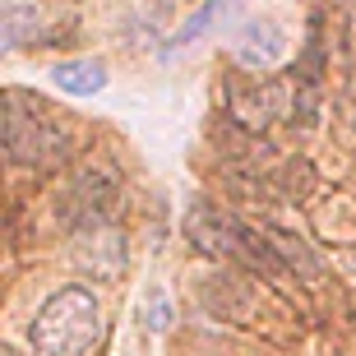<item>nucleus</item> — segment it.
<instances>
[{
	"mask_svg": "<svg viewBox=\"0 0 356 356\" xmlns=\"http://www.w3.org/2000/svg\"><path fill=\"white\" fill-rule=\"evenodd\" d=\"M97 338H102V305L79 282L56 287L28 324V343L38 356H88Z\"/></svg>",
	"mask_w": 356,
	"mask_h": 356,
	"instance_id": "obj_1",
	"label": "nucleus"
},
{
	"mask_svg": "<svg viewBox=\"0 0 356 356\" xmlns=\"http://www.w3.org/2000/svg\"><path fill=\"white\" fill-rule=\"evenodd\" d=\"M185 236L199 254L209 259H227V264H245L254 273H268V277H287V264L277 259L273 241L264 236V227L254 232L245 227L241 218H232L227 209H213V204H195L185 213Z\"/></svg>",
	"mask_w": 356,
	"mask_h": 356,
	"instance_id": "obj_2",
	"label": "nucleus"
},
{
	"mask_svg": "<svg viewBox=\"0 0 356 356\" xmlns=\"http://www.w3.org/2000/svg\"><path fill=\"white\" fill-rule=\"evenodd\" d=\"M74 144H79L74 130L42 102H28V92L14 88L5 97V153L14 167H33V172L65 167L74 158Z\"/></svg>",
	"mask_w": 356,
	"mask_h": 356,
	"instance_id": "obj_3",
	"label": "nucleus"
},
{
	"mask_svg": "<svg viewBox=\"0 0 356 356\" xmlns=\"http://www.w3.org/2000/svg\"><path fill=\"white\" fill-rule=\"evenodd\" d=\"M116 190H120L116 167H79V172H70L65 185L56 190V218L65 227H74V232L102 227V222H111Z\"/></svg>",
	"mask_w": 356,
	"mask_h": 356,
	"instance_id": "obj_4",
	"label": "nucleus"
},
{
	"mask_svg": "<svg viewBox=\"0 0 356 356\" xmlns=\"http://www.w3.org/2000/svg\"><path fill=\"white\" fill-rule=\"evenodd\" d=\"M287 106V88L264 74H236L227 79V120L245 134H264Z\"/></svg>",
	"mask_w": 356,
	"mask_h": 356,
	"instance_id": "obj_5",
	"label": "nucleus"
},
{
	"mask_svg": "<svg viewBox=\"0 0 356 356\" xmlns=\"http://www.w3.org/2000/svg\"><path fill=\"white\" fill-rule=\"evenodd\" d=\"M125 232L111 222L102 227H88V232H74V241H70V259H74V268H79L83 277H116L125 273Z\"/></svg>",
	"mask_w": 356,
	"mask_h": 356,
	"instance_id": "obj_6",
	"label": "nucleus"
},
{
	"mask_svg": "<svg viewBox=\"0 0 356 356\" xmlns=\"http://www.w3.org/2000/svg\"><path fill=\"white\" fill-rule=\"evenodd\" d=\"M282 47H287L282 28H277L273 19H259V24H245V33L236 38L232 56H236V65H241V70H250V74H264V70H273L277 60H282Z\"/></svg>",
	"mask_w": 356,
	"mask_h": 356,
	"instance_id": "obj_7",
	"label": "nucleus"
},
{
	"mask_svg": "<svg viewBox=\"0 0 356 356\" xmlns=\"http://www.w3.org/2000/svg\"><path fill=\"white\" fill-rule=\"evenodd\" d=\"M315 232L329 245H356V199L338 195L324 209H315Z\"/></svg>",
	"mask_w": 356,
	"mask_h": 356,
	"instance_id": "obj_8",
	"label": "nucleus"
},
{
	"mask_svg": "<svg viewBox=\"0 0 356 356\" xmlns=\"http://www.w3.org/2000/svg\"><path fill=\"white\" fill-rule=\"evenodd\" d=\"M236 5H241V0H204V5H199V10H195V14H190V19H185V24L172 33V42H167V56L181 51V47H190V42H199L204 33H213V28L222 24V19L236 10Z\"/></svg>",
	"mask_w": 356,
	"mask_h": 356,
	"instance_id": "obj_9",
	"label": "nucleus"
},
{
	"mask_svg": "<svg viewBox=\"0 0 356 356\" xmlns=\"http://www.w3.org/2000/svg\"><path fill=\"white\" fill-rule=\"evenodd\" d=\"M51 79H56V88L70 92V97H92V92H102L106 70L97 65V60H60V65L51 70Z\"/></svg>",
	"mask_w": 356,
	"mask_h": 356,
	"instance_id": "obj_10",
	"label": "nucleus"
},
{
	"mask_svg": "<svg viewBox=\"0 0 356 356\" xmlns=\"http://www.w3.org/2000/svg\"><path fill=\"white\" fill-rule=\"evenodd\" d=\"M264 236L273 241V250H277V259L287 264V273L305 277V282H315V277H319V259H315V250H310L301 236H291V232H277V227H264Z\"/></svg>",
	"mask_w": 356,
	"mask_h": 356,
	"instance_id": "obj_11",
	"label": "nucleus"
},
{
	"mask_svg": "<svg viewBox=\"0 0 356 356\" xmlns=\"http://www.w3.org/2000/svg\"><path fill=\"white\" fill-rule=\"evenodd\" d=\"M273 185H277V195L287 199V204H296V199L310 195L315 172H310V162H282V167L273 172Z\"/></svg>",
	"mask_w": 356,
	"mask_h": 356,
	"instance_id": "obj_12",
	"label": "nucleus"
},
{
	"mask_svg": "<svg viewBox=\"0 0 356 356\" xmlns=\"http://www.w3.org/2000/svg\"><path fill=\"white\" fill-rule=\"evenodd\" d=\"M0 356H19V352H14V347H5V352H0Z\"/></svg>",
	"mask_w": 356,
	"mask_h": 356,
	"instance_id": "obj_13",
	"label": "nucleus"
}]
</instances>
